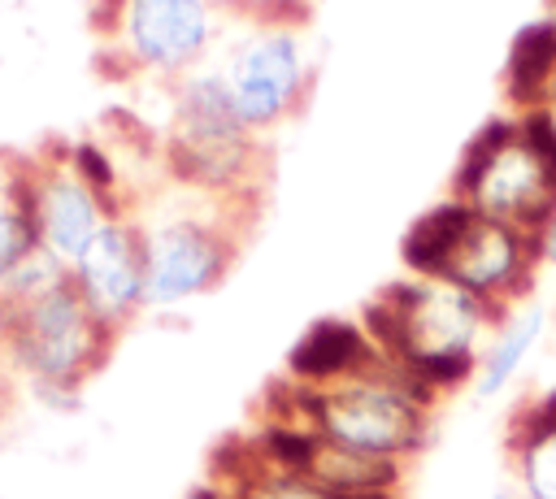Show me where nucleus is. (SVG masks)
Listing matches in <instances>:
<instances>
[{
	"label": "nucleus",
	"mask_w": 556,
	"mask_h": 499,
	"mask_svg": "<svg viewBox=\"0 0 556 499\" xmlns=\"http://www.w3.org/2000/svg\"><path fill=\"white\" fill-rule=\"evenodd\" d=\"M430 408L434 395L391 360H378L374 369L334 386H295V421L313 425L326 443L369 451L395 464L426 447Z\"/></svg>",
	"instance_id": "2"
},
{
	"label": "nucleus",
	"mask_w": 556,
	"mask_h": 499,
	"mask_svg": "<svg viewBox=\"0 0 556 499\" xmlns=\"http://www.w3.org/2000/svg\"><path fill=\"white\" fill-rule=\"evenodd\" d=\"M226 95L235 104V117L243 126H265L278 113L291 108L300 91V48L287 30H265L248 39L230 69H226Z\"/></svg>",
	"instance_id": "8"
},
{
	"label": "nucleus",
	"mask_w": 556,
	"mask_h": 499,
	"mask_svg": "<svg viewBox=\"0 0 556 499\" xmlns=\"http://www.w3.org/2000/svg\"><path fill=\"white\" fill-rule=\"evenodd\" d=\"M547 325H552V312H547L543 299H526V304L508 308L504 321L495 325L491 343H486L482 356H478V373H473V386H469V391H473L482 404L495 399V395H504V391L517 382V373L530 364V356L539 351Z\"/></svg>",
	"instance_id": "12"
},
{
	"label": "nucleus",
	"mask_w": 556,
	"mask_h": 499,
	"mask_svg": "<svg viewBox=\"0 0 556 499\" xmlns=\"http://www.w3.org/2000/svg\"><path fill=\"white\" fill-rule=\"evenodd\" d=\"M508 464L526 499H556V425L508 421Z\"/></svg>",
	"instance_id": "16"
},
{
	"label": "nucleus",
	"mask_w": 556,
	"mask_h": 499,
	"mask_svg": "<svg viewBox=\"0 0 556 499\" xmlns=\"http://www.w3.org/2000/svg\"><path fill=\"white\" fill-rule=\"evenodd\" d=\"M39 247V234H35V217H30V200H13V204H0V286L13 278V269Z\"/></svg>",
	"instance_id": "18"
},
{
	"label": "nucleus",
	"mask_w": 556,
	"mask_h": 499,
	"mask_svg": "<svg viewBox=\"0 0 556 499\" xmlns=\"http://www.w3.org/2000/svg\"><path fill=\"white\" fill-rule=\"evenodd\" d=\"M126 26L135 52L156 65H178L208 39V13L200 0H130Z\"/></svg>",
	"instance_id": "11"
},
{
	"label": "nucleus",
	"mask_w": 556,
	"mask_h": 499,
	"mask_svg": "<svg viewBox=\"0 0 556 499\" xmlns=\"http://www.w3.org/2000/svg\"><path fill=\"white\" fill-rule=\"evenodd\" d=\"M534 273H539V256L530 230L478 213L439 278L465 286L469 295L495 308H517L534 295Z\"/></svg>",
	"instance_id": "5"
},
{
	"label": "nucleus",
	"mask_w": 556,
	"mask_h": 499,
	"mask_svg": "<svg viewBox=\"0 0 556 499\" xmlns=\"http://www.w3.org/2000/svg\"><path fill=\"white\" fill-rule=\"evenodd\" d=\"M504 82L521 113L556 100V17L521 26L504 65Z\"/></svg>",
	"instance_id": "13"
},
{
	"label": "nucleus",
	"mask_w": 556,
	"mask_h": 499,
	"mask_svg": "<svg viewBox=\"0 0 556 499\" xmlns=\"http://www.w3.org/2000/svg\"><path fill=\"white\" fill-rule=\"evenodd\" d=\"M530 239H534V256H539V265L556 269V213L543 217V221L530 230Z\"/></svg>",
	"instance_id": "19"
},
{
	"label": "nucleus",
	"mask_w": 556,
	"mask_h": 499,
	"mask_svg": "<svg viewBox=\"0 0 556 499\" xmlns=\"http://www.w3.org/2000/svg\"><path fill=\"white\" fill-rule=\"evenodd\" d=\"M543 113H547V126H552V143H556V100H547V104H543Z\"/></svg>",
	"instance_id": "23"
},
{
	"label": "nucleus",
	"mask_w": 556,
	"mask_h": 499,
	"mask_svg": "<svg viewBox=\"0 0 556 499\" xmlns=\"http://www.w3.org/2000/svg\"><path fill=\"white\" fill-rule=\"evenodd\" d=\"M452 195L473 213L534 230L556 213V165L521 139L517 117H491L465 148Z\"/></svg>",
	"instance_id": "3"
},
{
	"label": "nucleus",
	"mask_w": 556,
	"mask_h": 499,
	"mask_svg": "<svg viewBox=\"0 0 556 499\" xmlns=\"http://www.w3.org/2000/svg\"><path fill=\"white\" fill-rule=\"evenodd\" d=\"M0 338L43 386H78L109 351V325L87 308L74 278L30 304L0 308Z\"/></svg>",
	"instance_id": "4"
},
{
	"label": "nucleus",
	"mask_w": 556,
	"mask_h": 499,
	"mask_svg": "<svg viewBox=\"0 0 556 499\" xmlns=\"http://www.w3.org/2000/svg\"><path fill=\"white\" fill-rule=\"evenodd\" d=\"M226 486H230L239 499H339V495L326 490L313 473H282V469L256 464L252 447H243V464L226 477Z\"/></svg>",
	"instance_id": "17"
},
{
	"label": "nucleus",
	"mask_w": 556,
	"mask_h": 499,
	"mask_svg": "<svg viewBox=\"0 0 556 499\" xmlns=\"http://www.w3.org/2000/svg\"><path fill=\"white\" fill-rule=\"evenodd\" d=\"M547 4H552V9H556V0H547Z\"/></svg>",
	"instance_id": "24"
},
{
	"label": "nucleus",
	"mask_w": 556,
	"mask_h": 499,
	"mask_svg": "<svg viewBox=\"0 0 556 499\" xmlns=\"http://www.w3.org/2000/svg\"><path fill=\"white\" fill-rule=\"evenodd\" d=\"M508 308H495L443 278H404L391 282L378 299L365 304V334L382 360L400 364L434 399L460 386H473L478 356L491 343Z\"/></svg>",
	"instance_id": "1"
},
{
	"label": "nucleus",
	"mask_w": 556,
	"mask_h": 499,
	"mask_svg": "<svg viewBox=\"0 0 556 499\" xmlns=\"http://www.w3.org/2000/svg\"><path fill=\"white\" fill-rule=\"evenodd\" d=\"M187 499H239L230 486H195Z\"/></svg>",
	"instance_id": "20"
},
{
	"label": "nucleus",
	"mask_w": 556,
	"mask_h": 499,
	"mask_svg": "<svg viewBox=\"0 0 556 499\" xmlns=\"http://www.w3.org/2000/svg\"><path fill=\"white\" fill-rule=\"evenodd\" d=\"M308 473L326 490H334L339 499L365 495V490H395L400 486V464L395 460H382V456H369V451H352V447H339V443H326V438H321Z\"/></svg>",
	"instance_id": "15"
},
{
	"label": "nucleus",
	"mask_w": 556,
	"mask_h": 499,
	"mask_svg": "<svg viewBox=\"0 0 556 499\" xmlns=\"http://www.w3.org/2000/svg\"><path fill=\"white\" fill-rule=\"evenodd\" d=\"M348 499H400L395 490H365V495H348Z\"/></svg>",
	"instance_id": "22"
},
{
	"label": "nucleus",
	"mask_w": 556,
	"mask_h": 499,
	"mask_svg": "<svg viewBox=\"0 0 556 499\" xmlns=\"http://www.w3.org/2000/svg\"><path fill=\"white\" fill-rule=\"evenodd\" d=\"M473 217H478V213H473L460 195H447L443 204L426 208V213L408 226V234H404V243H400L404 269H408L413 278H439L443 265H447V256L456 252V243H460V234L469 230Z\"/></svg>",
	"instance_id": "14"
},
{
	"label": "nucleus",
	"mask_w": 556,
	"mask_h": 499,
	"mask_svg": "<svg viewBox=\"0 0 556 499\" xmlns=\"http://www.w3.org/2000/svg\"><path fill=\"white\" fill-rule=\"evenodd\" d=\"M486 499H526V490H521L517 482H500V486H495Z\"/></svg>",
	"instance_id": "21"
},
{
	"label": "nucleus",
	"mask_w": 556,
	"mask_h": 499,
	"mask_svg": "<svg viewBox=\"0 0 556 499\" xmlns=\"http://www.w3.org/2000/svg\"><path fill=\"white\" fill-rule=\"evenodd\" d=\"M230 247L204 221H165L143 234V308H174L226 273Z\"/></svg>",
	"instance_id": "6"
},
{
	"label": "nucleus",
	"mask_w": 556,
	"mask_h": 499,
	"mask_svg": "<svg viewBox=\"0 0 556 499\" xmlns=\"http://www.w3.org/2000/svg\"><path fill=\"white\" fill-rule=\"evenodd\" d=\"M378 360H382V351L374 347L365 325L343 321V317H321L300 334V343L287 356V369H291L295 386H334L343 378L374 369Z\"/></svg>",
	"instance_id": "10"
},
{
	"label": "nucleus",
	"mask_w": 556,
	"mask_h": 499,
	"mask_svg": "<svg viewBox=\"0 0 556 499\" xmlns=\"http://www.w3.org/2000/svg\"><path fill=\"white\" fill-rule=\"evenodd\" d=\"M26 200H30L39 247L52 252L65 269H74L83 260V252L91 247V239L109 221V213L100 204V191L78 174V165H65V169L43 174L26 191Z\"/></svg>",
	"instance_id": "9"
},
{
	"label": "nucleus",
	"mask_w": 556,
	"mask_h": 499,
	"mask_svg": "<svg viewBox=\"0 0 556 499\" xmlns=\"http://www.w3.org/2000/svg\"><path fill=\"white\" fill-rule=\"evenodd\" d=\"M70 278L83 291L87 308L113 330L135 308H143V234L109 217L91 247L83 252V260L70 269Z\"/></svg>",
	"instance_id": "7"
}]
</instances>
